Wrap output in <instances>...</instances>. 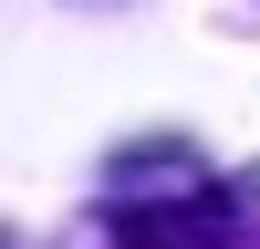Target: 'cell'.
<instances>
[{
    "mask_svg": "<svg viewBox=\"0 0 260 249\" xmlns=\"http://www.w3.org/2000/svg\"><path fill=\"white\" fill-rule=\"evenodd\" d=\"M125 239L136 249H260V177H187L177 197L136 208L125 218Z\"/></svg>",
    "mask_w": 260,
    "mask_h": 249,
    "instance_id": "obj_1",
    "label": "cell"
}]
</instances>
